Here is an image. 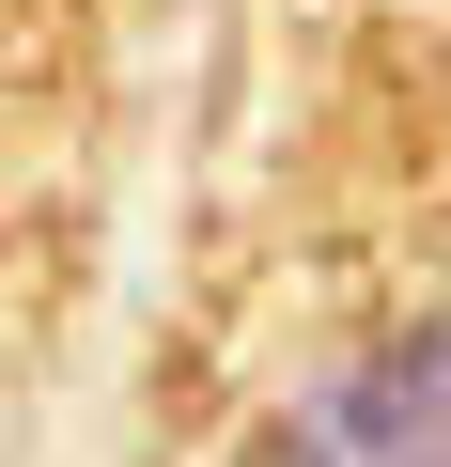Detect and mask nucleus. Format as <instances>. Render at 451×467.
<instances>
[{
	"label": "nucleus",
	"mask_w": 451,
	"mask_h": 467,
	"mask_svg": "<svg viewBox=\"0 0 451 467\" xmlns=\"http://www.w3.org/2000/svg\"><path fill=\"white\" fill-rule=\"evenodd\" d=\"M265 467H451V327H405V343L343 358L327 389H296Z\"/></svg>",
	"instance_id": "f257e3e1"
}]
</instances>
